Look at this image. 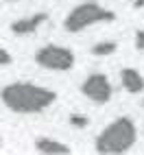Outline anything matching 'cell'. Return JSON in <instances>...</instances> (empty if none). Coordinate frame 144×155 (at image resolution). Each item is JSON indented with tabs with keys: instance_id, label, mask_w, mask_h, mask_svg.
I'll return each mask as SVG.
<instances>
[{
	"instance_id": "obj_6",
	"label": "cell",
	"mask_w": 144,
	"mask_h": 155,
	"mask_svg": "<svg viewBox=\"0 0 144 155\" xmlns=\"http://www.w3.org/2000/svg\"><path fill=\"white\" fill-rule=\"evenodd\" d=\"M44 22H48V13H35L31 18H20V20H15V22H11V33L20 35V37L33 35Z\"/></svg>"
},
{
	"instance_id": "obj_9",
	"label": "cell",
	"mask_w": 144,
	"mask_h": 155,
	"mask_svg": "<svg viewBox=\"0 0 144 155\" xmlns=\"http://www.w3.org/2000/svg\"><path fill=\"white\" fill-rule=\"evenodd\" d=\"M116 50H118L116 42H111V39H103V42L92 46V55H94V57H109V55H114Z\"/></svg>"
},
{
	"instance_id": "obj_15",
	"label": "cell",
	"mask_w": 144,
	"mask_h": 155,
	"mask_svg": "<svg viewBox=\"0 0 144 155\" xmlns=\"http://www.w3.org/2000/svg\"><path fill=\"white\" fill-rule=\"evenodd\" d=\"M0 144H2V138H0Z\"/></svg>"
},
{
	"instance_id": "obj_13",
	"label": "cell",
	"mask_w": 144,
	"mask_h": 155,
	"mask_svg": "<svg viewBox=\"0 0 144 155\" xmlns=\"http://www.w3.org/2000/svg\"><path fill=\"white\" fill-rule=\"evenodd\" d=\"M133 9H144V0H133Z\"/></svg>"
},
{
	"instance_id": "obj_2",
	"label": "cell",
	"mask_w": 144,
	"mask_h": 155,
	"mask_svg": "<svg viewBox=\"0 0 144 155\" xmlns=\"http://www.w3.org/2000/svg\"><path fill=\"white\" fill-rule=\"evenodd\" d=\"M136 140H138L136 122L129 116H118L96 136L94 151L100 155H120L127 153L136 144Z\"/></svg>"
},
{
	"instance_id": "obj_14",
	"label": "cell",
	"mask_w": 144,
	"mask_h": 155,
	"mask_svg": "<svg viewBox=\"0 0 144 155\" xmlns=\"http://www.w3.org/2000/svg\"><path fill=\"white\" fill-rule=\"evenodd\" d=\"M7 2H15V0H7Z\"/></svg>"
},
{
	"instance_id": "obj_7",
	"label": "cell",
	"mask_w": 144,
	"mask_h": 155,
	"mask_svg": "<svg viewBox=\"0 0 144 155\" xmlns=\"http://www.w3.org/2000/svg\"><path fill=\"white\" fill-rule=\"evenodd\" d=\"M120 83L129 94H142L144 92V77L138 68H122L120 70Z\"/></svg>"
},
{
	"instance_id": "obj_1",
	"label": "cell",
	"mask_w": 144,
	"mask_h": 155,
	"mask_svg": "<svg viewBox=\"0 0 144 155\" xmlns=\"http://www.w3.org/2000/svg\"><path fill=\"white\" fill-rule=\"evenodd\" d=\"M0 101L2 105L20 116H33V114L46 111L57 101V92L37 85L33 81H13L0 90Z\"/></svg>"
},
{
	"instance_id": "obj_12",
	"label": "cell",
	"mask_w": 144,
	"mask_h": 155,
	"mask_svg": "<svg viewBox=\"0 0 144 155\" xmlns=\"http://www.w3.org/2000/svg\"><path fill=\"white\" fill-rule=\"evenodd\" d=\"M11 61H13V59H11V53H9L7 48L0 46V68H2V66H9Z\"/></svg>"
},
{
	"instance_id": "obj_11",
	"label": "cell",
	"mask_w": 144,
	"mask_h": 155,
	"mask_svg": "<svg viewBox=\"0 0 144 155\" xmlns=\"http://www.w3.org/2000/svg\"><path fill=\"white\" fill-rule=\"evenodd\" d=\"M133 46H136V50H140V53H144V31H136V35H133Z\"/></svg>"
},
{
	"instance_id": "obj_4",
	"label": "cell",
	"mask_w": 144,
	"mask_h": 155,
	"mask_svg": "<svg viewBox=\"0 0 144 155\" xmlns=\"http://www.w3.org/2000/svg\"><path fill=\"white\" fill-rule=\"evenodd\" d=\"M74 53L68 46H59V44H46L42 48L35 50V64L42 66L46 70H55V72H66L74 66Z\"/></svg>"
},
{
	"instance_id": "obj_3",
	"label": "cell",
	"mask_w": 144,
	"mask_h": 155,
	"mask_svg": "<svg viewBox=\"0 0 144 155\" xmlns=\"http://www.w3.org/2000/svg\"><path fill=\"white\" fill-rule=\"evenodd\" d=\"M116 20V13L111 9H105L98 2H81L77 5L72 11L66 15L64 20V28L68 33H81L90 26H96V24H111Z\"/></svg>"
},
{
	"instance_id": "obj_10",
	"label": "cell",
	"mask_w": 144,
	"mask_h": 155,
	"mask_svg": "<svg viewBox=\"0 0 144 155\" xmlns=\"http://www.w3.org/2000/svg\"><path fill=\"white\" fill-rule=\"evenodd\" d=\"M68 122H70L74 129H85V127L90 125V118L83 116V114H70V116H68Z\"/></svg>"
},
{
	"instance_id": "obj_5",
	"label": "cell",
	"mask_w": 144,
	"mask_h": 155,
	"mask_svg": "<svg viewBox=\"0 0 144 155\" xmlns=\"http://www.w3.org/2000/svg\"><path fill=\"white\" fill-rule=\"evenodd\" d=\"M81 94L85 98H90L92 103H109L111 94H114V87H111V81L107 74H100V72H94V74L85 77V81L81 83Z\"/></svg>"
},
{
	"instance_id": "obj_8",
	"label": "cell",
	"mask_w": 144,
	"mask_h": 155,
	"mask_svg": "<svg viewBox=\"0 0 144 155\" xmlns=\"http://www.w3.org/2000/svg\"><path fill=\"white\" fill-rule=\"evenodd\" d=\"M35 151L44 153V155H68V153H72V149L68 144L59 142L55 138H37L35 140Z\"/></svg>"
}]
</instances>
